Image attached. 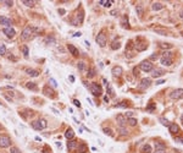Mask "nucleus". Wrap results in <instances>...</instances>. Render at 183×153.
I'll use <instances>...</instances> for the list:
<instances>
[{"label": "nucleus", "instance_id": "dca6fc26", "mask_svg": "<svg viewBox=\"0 0 183 153\" xmlns=\"http://www.w3.org/2000/svg\"><path fill=\"white\" fill-rule=\"evenodd\" d=\"M67 48H68V52H70L71 54L73 56H77V55H79V52H78V49L75 47V45H72V44H68L67 45Z\"/></svg>", "mask_w": 183, "mask_h": 153}, {"label": "nucleus", "instance_id": "cd10ccee", "mask_svg": "<svg viewBox=\"0 0 183 153\" xmlns=\"http://www.w3.org/2000/svg\"><path fill=\"white\" fill-rule=\"evenodd\" d=\"M160 149H166V146L164 143H156L155 145V151H160Z\"/></svg>", "mask_w": 183, "mask_h": 153}, {"label": "nucleus", "instance_id": "49530a36", "mask_svg": "<svg viewBox=\"0 0 183 153\" xmlns=\"http://www.w3.org/2000/svg\"><path fill=\"white\" fill-rule=\"evenodd\" d=\"M4 3H5V4H6L7 6H12V4H14V1H7V0H5V1H4Z\"/></svg>", "mask_w": 183, "mask_h": 153}, {"label": "nucleus", "instance_id": "39448f33", "mask_svg": "<svg viewBox=\"0 0 183 153\" xmlns=\"http://www.w3.org/2000/svg\"><path fill=\"white\" fill-rule=\"evenodd\" d=\"M170 98L171 99H181L183 98V88H177V90L172 91L171 93H170Z\"/></svg>", "mask_w": 183, "mask_h": 153}, {"label": "nucleus", "instance_id": "de8ad7c7", "mask_svg": "<svg viewBox=\"0 0 183 153\" xmlns=\"http://www.w3.org/2000/svg\"><path fill=\"white\" fill-rule=\"evenodd\" d=\"M156 59H157V54H155V53L150 56V60H156Z\"/></svg>", "mask_w": 183, "mask_h": 153}, {"label": "nucleus", "instance_id": "864d4df0", "mask_svg": "<svg viewBox=\"0 0 183 153\" xmlns=\"http://www.w3.org/2000/svg\"><path fill=\"white\" fill-rule=\"evenodd\" d=\"M176 141H178V142H181V143H183V139H181V137H177Z\"/></svg>", "mask_w": 183, "mask_h": 153}, {"label": "nucleus", "instance_id": "8fccbe9b", "mask_svg": "<svg viewBox=\"0 0 183 153\" xmlns=\"http://www.w3.org/2000/svg\"><path fill=\"white\" fill-rule=\"evenodd\" d=\"M154 153H166V149H160V151H155Z\"/></svg>", "mask_w": 183, "mask_h": 153}, {"label": "nucleus", "instance_id": "f704fd0d", "mask_svg": "<svg viewBox=\"0 0 183 153\" xmlns=\"http://www.w3.org/2000/svg\"><path fill=\"white\" fill-rule=\"evenodd\" d=\"M22 53H23V55L25 56H28V47H27V45H23V47H22Z\"/></svg>", "mask_w": 183, "mask_h": 153}, {"label": "nucleus", "instance_id": "1a4fd4ad", "mask_svg": "<svg viewBox=\"0 0 183 153\" xmlns=\"http://www.w3.org/2000/svg\"><path fill=\"white\" fill-rule=\"evenodd\" d=\"M150 84H151V80L150 78H142L141 83H139V88H143V90H145V88H148L150 87Z\"/></svg>", "mask_w": 183, "mask_h": 153}, {"label": "nucleus", "instance_id": "f03ea898", "mask_svg": "<svg viewBox=\"0 0 183 153\" xmlns=\"http://www.w3.org/2000/svg\"><path fill=\"white\" fill-rule=\"evenodd\" d=\"M47 120H44V119H38V120H34L33 123H32V127L37 130V131H39V130H44V129H47Z\"/></svg>", "mask_w": 183, "mask_h": 153}, {"label": "nucleus", "instance_id": "f8f14e48", "mask_svg": "<svg viewBox=\"0 0 183 153\" xmlns=\"http://www.w3.org/2000/svg\"><path fill=\"white\" fill-rule=\"evenodd\" d=\"M116 120H117V124L120 125V127H125V125L127 124V119L123 115H117Z\"/></svg>", "mask_w": 183, "mask_h": 153}, {"label": "nucleus", "instance_id": "c9c22d12", "mask_svg": "<svg viewBox=\"0 0 183 153\" xmlns=\"http://www.w3.org/2000/svg\"><path fill=\"white\" fill-rule=\"evenodd\" d=\"M103 131L105 132L106 135H109V136H113V133H112V131H111V129H106V127H105Z\"/></svg>", "mask_w": 183, "mask_h": 153}, {"label": "nucleus", "instance_id": "b1692460", "mask_svg": "<svg viewBox=\"0 0 183 153\" xmlns=\"http://www.w3.org/2000/svg\"><path fill=\"white\" fill-rule=\"evenodd\" d=\"M77 67L79 71H84V70L87 69V65H85L84 61H79V63L77 64Z\"/></svg>", "mask_w": 183, "mask_h": 153}, {"label": "nucleus", "instance_id": "5fc2aeb1", "mask_svg": "<svg viewBox=\"0 0 183 153\" xmlns=\"http://www.w3.org/2000/svg\"><path fill=\"white\" fill-rule=\"evenodd\" d=\"M59 12H60V14H65V10H62V9H60V10H59Z\"/></svg>", "mask_w": 183, "mask_h": 153}, {"label": "nucleus", "instance_id": "ea45409f", "mask_svg": "<svg viewBox=\"0 0 183 153\" xmlns=\"http://www.w3.org/2000/svg\"><path fill=\"white\" fill-rule=\"evenodd\" d=\"M160 47H161V48H171V47H172V44H170V43H162Z\"/></svg>", "mask_w": 183, "mask_h": 153}, {"label": "nucleus", "instance_id": "79ce46f5", "mask_svg": "<svg viewBox=\"0 0 183 153\" xmlns=\"http://www.w3.org/2000/svg\"><path fill=\"white\" fill-rule=\"evenodd\" d=\"M107 91H109V93H110V96H111V97H113V96H115V93H113V90L111 88V86H107Z\"/></svg>", "mask_w": 183, "mask_h": 153}, {"label": "nucleus", "instance_id": "c03bdc74", "mask_svg": "<svg viewBox=\"0 0 183 153\" xmlns=\"http://www.w3.org/2000/svg\"><path fill=\"white\" fill-rule=\"evenodd\" d=\"M45 42H47V43H53V44H54V43H55V39H54L53 37H50V38H47V41H45Z\"/></svg>", "mask_w": 183, "mask_h": 153}, {"label": "nucleus", "instance_id": "c756f323", "mask_svg": "<svg viewBox=\"0 0 183 153\" xmlns=\"http://www.w3.org/2000/svg\"><path fill=\"white\" fill-rule=\"evenodd\" d=\"M26 87L29 88V90H37V84H35L34 82H27Z\"/></svg>", "mask_w": 183, "mask_h": 153}, {"label": "nucleus", "instance_id": "a211bd4d", "mask_svg": "<svg viewBox=\"0 0 183 153\" xmlns=\"http://www.w3.org/2000/svg\"><path fill=\"white\" fill-rule=\"evenodd\" d=\"M76 149H77V153H85L88 151V148H87V146H85L84 143H78Z\"/></svg>", "mask_w": 183, "mask_h": 153}, {"label": "nucleus", "instance_id": "a19ab883", "mask_svg": "<svg viewBox=\"0 0 183 153\" xmlns=\"http://www.w3.org/2000/svg\"><path fill=\"white\" fill-rule=\"evenodd\" d=\"M10 153H20V149H18V148H16V147H11Z\"/></svg>", "mask_w": 183, "mask_h": 153}, {"label": "nucleus", "instance_id": "ddd939ff", "mask_svg": "<svg viewBox=\"0 0 183 153\" xmlns=\"http://www.w3.org/2000/svg\"><path fill=\"white\" fill-rule=\"evenodd\" d=\"M0 25H4L6 27H11V20L5 16H0Z\"/></svg>", "mask_w": 183, "mask_h": 153}, {"label": "nucleus", "instance_id": "6ab92c4d", "mask_svg": "<svg viewBox=\"0 0 183 153\" xmlns=\"http://www.w3.org/2000/svg\"><path fill=\"white\" fill-rule=\"evenodd\" d=\"M169 130H170L171 133H176V132L179 131V126L177 125V124H170Z\"/></svg>", "mask_w": 183, "mask_h": 153}, {"label": "nucleus", "instance_id": "e433bc0d", "mask_svg": "<svg viewBox=\"0 0 183 153\" xmlns=\"http://www.w3.org/2000/svg\"><path fill=\"white\" fill-rule=\"evenodd\" d=\"M171 55H172L171 52H164L162 53V58H171Z\"/></svg>", "mask_w": 183, "mask_h": 153}, {"label": "nucleus", "instance_id": "f3484780", "mask_svg": "<svg viewBox=\"0 0 183 153\" xmlns=\"http://www.w3.org/2000/svg\"><path fill=\"white\" fill-rule=\"evenodd\" d=\"M43 92H44V94H45V96H48V97H51V98L54 97V91L51 90L50 87H48V86H45V87H44Z\"/></svg>", "mask_w": 183, "mask_h": 153}, {"label": "nucleus", "instance_id": "aec40b11", "mask_svg": "<svg viewBox=\"0 0 183 153\" xmlns=\"http://www.w3.org/2000/svg\"><path fill=\"white\" fill-rule=\"evenodd\" d=\"M26 72H27L31 77H38V76H39V71L33 70V69H27V70H26Z\"/></svg>", "mask_w": 183, "mask_h": 153}, {"label": "nucleus", "instance_id": "58836bf2", "mask_svg": "<svg viewBox=\"0 0 183 153\" xmlns=\"http://www.w3.org/2000/svg\"><path fill=\"white\" fill-rule=\"evenodd\" d=\"M49 82H50V84H51L53 87H57V83H56V81H55L54 78H50V80H49Z\"/></svg>", "mask_w": 183, "mask_h": 153}, {"label": "nucleus", "instance_id": "412c9836", "mask_svg": "<svg viewBox=\"0 0 183 153\" xmlns=\"http://www.w3.org/2000/svg\"><path fill=\"white\" fill-rule=\"evenodd\" d=\"M73 136H75V132H73V130L72 129H67L66 130V132H65V137L67 140H72L73 139Z\"/></svg>", "mask_w": 183, "mask_h": 153}, {"label": "nucleus", "instance_id": "4d7b16f0", "mask_svg": "<svg viewBox=\"0 0 183 153\" xmlns=\"http://www.w3.org/2000/svg\"><path fill=\"white\" fill-rule=\"evenodd\" d=\"M0 104H1V102H0Z\"/></svg>", "mask_w": 183, "mask_h": 153}, {"label": "nucleus", "instance_id": "72a5a7b5", "mask_svg": "<svg viewBox=\"0 0 183 153\" xmlns=\"http://www.w3.org/2000/svg\"><path fill=\"white\" fill-rule=\"evenodd\" d=\"M6 54V47L4 44H0V55H5Z\"/></svg>", "mask_w": 183, "mask_h": 153}, {"label": "nucleus", "instance_id": "7ed1b4c3", "mask_svg": "<svg viewBox=\"0 0 183 153\" xmlns=\"http://www.w3.org/2000/svg\"><path fill=\"white\" fill-rule=\"evenodd\" d=\"M89 90H90V92L93 93V96H95V97H99V96L103 94V90H101V87H100L98 83L89 84Z\"/></svg>", "mask_w": 183, "mask_h": 153}, {"label": "nucleus", "instance_id": "bb28decb", "mask_svg": "<svg viewBox=\"0 0 183 153\" xmlns=\"http://www.w3.org/2000/svg\"><path fill=\"white\" fill-rule=\"evenodd\" d=\"M159 121H160L164 126H170V124H171L169 120H167V119H165V118H160V119H159Z\"/></svg>", "mask_w": 183, "mask_h": 153}, {"label": "nucleus", "instance_id": "a18cd8bd", "mask_svg": "<svg viewBox=\"0 0 183 153\" xmlns=\"http://www.w3.org/2000/svg\"><path fill=\"white\" fill-rule=\"evenodd\" d=\"M133 111H128V113H126V118L127 119H129V118H132V116H133Z\"/></svg>", "mask_w": 183, "mask_h": 153}, {"label": "nucleus", "instance_id": "09e8293b", "mask_svg": "<svg viewBox=\"0 0 183 153\" xmlns=\"http://www.w3.org/2000/svg\"><path fill=\"white\" fill-rule=\"evenodd\" d=\"M73 103H75V105H77L78 108L81 107V103H79V100H77V99H75V100H73Z\"/></svg>", "mask_w": 183, "mask_h": 153}, {"label": "nucleus", "instance_id": "9d476101", "mask_svg": "<svg viewBox=\"0 0 183 153\" xmlns=\"http://www.w3.org/2000/svg\"><path fill=\"white\" fill-rule=\"evenodd\" d=\"M165 75V71L162 69H153L151 70V77H155V78H157V77H161Z\"/></svg>", "mask_w": 183, "mask_h": 153}, {"label": "nucleus", "instance_id": "4468645a", "mask_svg": "<svg viewBox=\"0 0 183 153\" xmlns=\"http://www.w3.org/2000/svg\"><path fill=\"white\" fill-rule=\"evenodd\" d=\"M160 63H161L164 66L169 67V66L172 65V59H171V58H161V59H160Z\"/></svg>", "mask_w": 183, "mask_h": 153}, {"label": "nucleus", "instance_id": "20e7f679", "mask_svg": "<svg viewBox=\"0 0 183 153\" xmlns=\"http://www.w3.org/2000/svg\"><path fill=\"white\" fill-rule=\"evenodd\" d=\"M11 145V140L9 136L6 135H1L0 136V147L1 148H7V147H10Z\"/></svg>", "mask_w": 183, "mask_h": 153}, {"label": "nucleus", "instance_id": "a878e982", "mask_svg": "<svg viewBox=\"0 0 183 153\" xmlns=\"http://www.w3.org/2000/svg\"><path fill=\"white\" fill-rule=\"evenodd\" d=\"M127 123H128V124H129L131 126H135V125H137V123H138V121H137V119H134V118H129V119H127Z\"/></svg>", "mask_w": 183, "mask_h": 153}, {"label": "nucleus", "instance_id": "2f4dec72", "mask_svg": "<svg viewBox=\"0 0 183 153\" xmlns=\"http://www.w3.org/2000/svg\"><path fill=\"white\" fill-rule=\"evenodd\" d=\"M87 76L89 77V78H92V77L95 76V69H93V67H92V69L88 70V74H87Z\"/></svg>", "mask_w": 183, "mask_h": 153}, {"label": "nucleus", "instance_id": "c85d7f7f", "mask_svg": "<svg viewBox=\"0 0 183 153\" xmlns=\"http://www.w3.org/2000/svg\"><path fill=\"white\" fill-rule=\"evenodd\" d=\"M121 47V44L119 41H113L112 42V45H111V49H113V50H116V49H119Z\"/></svg>", "mask_w": 183, "mask_h": 153}, {"label": "nucleus", "instance_id": "603ef678", "mask_svg": "<svg viewBox=\"0 0 183 153\" xmlns=\"http://www.w3.org/2000/svg\"><path fill=\"white\" fill-rule=\"evenodd\" d=\"M73 36H75V37H79V36H82V33H81V32H76Z\"/></svg>", "mask_w": 183, "mask_h": 153}, {"label": "nucleus", "instance_id": "9b49d317", "mask_svg": "<svg viewBox=\"0 0 183 153\" xmlns=\"http://www.w3.org/2000/svg\"><path fill=\"white\" fill-rule=\"evenodd\" d=\"M78 146V142L77 141H75V140H68V142H67V148L70 149V151H75Z\"/></svg>", "mask_w": 183, "mask_h": 153}, {"label": "nucleus", "instance_id": "3c124183", "mask_svg": "<svg viewBox=\"0 0 183 153\" xmlns=\"http://www.w3.org/2000/svg\"><path fill=\"white\" fill-rule=\"evenodd\" d=\"M162 83H165V81H164V80H160V81H156V84H162Z\"/></svg>", "mask_w": 183, "mask_h": 153}, {"label": "nucleus", "instance_id": "6e6d98bb", "mask_svg": "<svg viewBox=\"0 0 183 153\" xmlns=\"http://www.w3.org/2000/svg\"><path fill=\"white\" fill-rule=\"evenodd\" d=\"M181 121H182V123H183V114H182V115H181Z\"/></svg>", "mask_w": 183, "mask_h": 153}, {"label": "nucleus", "instance_id": "37998d69", "mask_svg": "<svg viewBox=\"0 0 183 153\" xmlns=\"http://www.w3.org/2000/svg\"><path fill=\"white\" fill-rule=\"evenodd\" d=\"M155 32H156V33H160V35H162V36L167 35V33H166V31H162V29H155Z\"/></svg>", "mask_w": 183, "mask_h": 153}, {"label": "nucleus", "instance_id": "393cba45", "mask_svg": "<svg viewBox=\"0 0 183 153\" xmlns=\"http://www.w3.org/2000/svg\"><path fill=\"white\" fill-rule=\"evenodd\" d=\"M117 132H119L120 135H122V136H126L127 133H128L126 127H119V129H117Z\"/></svg>", "mask_w": 183, "mask_h": 153}, {"label": "nucleus", "instance_id": "4be33fe9", "mask_svg": "<svg viewBox=\"0 0 183 153\" xmlns=\"http://www.w3.org/2000/svg\"><path fill=\"white\" fill-rule=\"evenodd\" d=\"M164 5H162L161 3H154L153 5H151V9L154 10V11H159V10H161Z\"/></svg>", "mask_w": 183, "mask_h": 153}, {"label": "nucleus", "instance_id": "7c9ffc66", "mask_svg": "<svg viewBox=\"0 0 183 153\" xmlns=\"http://www.w3.org/2000/svg\"><path fill=\"white\" fill-rule=\"evenodd\" d=\"M112 3H113L112 0H110V1H103V0H100V1H99V4H101V5H104V6H106V7L111 6Z\"/></svg>", "mask_w": 183, "mask_h": 153}, {"label": "nucleus", "instance_id": "423d86ee", "mask_svg": "<svg viewBox=\"0 0 183 153\" xmlns=\"http://www.w3.org/2000/svg\"><path fill=\"white\" fill-rule=\"evenodd\" d=\"M141 69L143 70L144 72H149V71H151L154 67H153V64H151L150 60H144V61L141 63Z\"/></svg>", "mask_w": 183, "mask_h": 153}, {"label": "nucleus", "instance_id": "0eeeda50", "mask_svg": "<svg viewBox=\"0 0 183 153\" xmlns=\"http://www.w3.org/2000/svg\"><path fill=\"white\" fill-rule=\"evenodd\" d=\"M95 41H97V43H98L100 47H105L106 45V36L104 35L103 32H100V33L97 36Z\"/></svg>", "mask_w": 183, "mask_h": 153}, {"label": "nucleus", "instance_id": "2eb2a0df", "mask_svg": "<svg viewBox=\"0 0 183 153\" xmlns=\"http://www.w3.org/2000/svg\"><path fill=\"white\" fill-rule=\"evenodd\" d=\"M111 72H112L113 76H121V75H122V72H123V70H122V67H121V66H115V67H112Z\"/></svg>", "mask_w": 183, "mask_h": 153}, {"label": "nucleus", "instance_id": "f257e3e1", "mask_svg": "<svg viewBox=\"0 0 183 153\" xmlns=\"http://www.w3.org/2000/svg\"><path fill=\"white\" fill-rule=\"evenodd\" d=\"M35 29L34 27H26L23 31H22L21 33V39L22 41H29V39H32L33 37L35 36Z\"/></svg>", "mask_w": 183, "mask_h": 153}, {"label": "nucleus", "instance_id": "4c0bfd02", "mask_svg": "<svg viewBox=\"0 0 183 153\" xmlns=\"http://www.w3.org/2000/svg\"><path fill=\"white\" fill-rule=\"evenodd\" d=\"M135 10H137V12H138V15H139V16H142V15H143V7H142V6H139V5H138Z\"/></svg>", "mask_w": 183, "mask_h": 153}, {"label": "nucleus", "instance_id": "473e14b6", "mask_svg": "<svg viewBox=\"0 0 183 153\" xmlns=\"http://www.w3.org/2000/svg\"><path fill=\"white\" fill-rule=\"evenodd\" d=\"M22 4H25L26 6H29V7H32V6H34L35 1H28V0H23V1H22Z\"/></svg>", "mask_w": 183, "mask_h": 153}, {"label": "nucleus", "instance_id": "5701e85b", "mask_svg": "<svg viewBox=\"0 0 183 153\" xmlns=\"http://www.w3.org/2000/svg\"><path fill=\"white\" fill-rule=\"evenodd\" d=\"M142 152L143 153H150L151 152V146L150 145H144L142 147Z\"/></svg>", "mask_w": 183, "mask_h": 153}, {"label": "nucleus", "instance_id": "6e6552de", "mask_svg": "<svg viewBox=\"0 0 183 153\" xmlns=\"http://www.w3.org/2000/svg\"><path fill=\"white\" fill-rule=\"evenodd\" d=\"M3 32L5 33V36H6L7 38H14L15 35H16V31L12 27H5L3 29Z\"/></svg>", "mask_w": 183, "mask_h": 153}]
</instances>
